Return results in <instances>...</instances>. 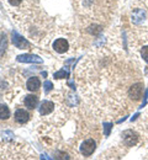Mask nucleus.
<instances>
[{"label":"nucleus","instance_id":"nucleus-1","mask_svg":"<svg viewBox=\"0 0 148 160\" xmlns=\"http://www.w3.org/2000/svg\"><path fill=\"white\" fill-rule=\"evenodd\" d=\"M96 149V143L94 139H86L80 145V153L84 157H90Z\"/></svg>","mask_w":148,"mask_h":160},{"label":"nucleus","instance_id":"nucleus-2","mask_svg":"<svg viewBox=\"0 0 148 160\" xmlns=\"http://www.w3.org/2000/svg\"><path fill=\"white\" fill-rule=\"evenodd\" d=\"M122 140L127 147H133L138 142V134L136 132H133L132 129H127L122 133Z\"/></svg>","mask_w":148,"mask_h":160},{"label":"nucleus","instance_id":"nucleus-3","mask_svg":"<svg viewBox=\"0 0 148 160\" xmlns=\"http://www.w3.org/2000/svg\"><path fill=\"white\" fill-rule=\"evenodd\" d=\"M11 37H13V42H14V44L19 48V49H30V43H28V41L26 40L25 37H22L20 36L18 32H15V31H13V33H11Z\"/></svg>","mask_w":148,"mask_h":160},{"label":"nucleus","instance_id":"nucleus-4","mask_svg":"<svg viewBox=\"0 0 148 160\" xmlns=\"http://www.w3.org/2000/svg\"><path fill=\"white\" fill-rule=\"evenodd\" d=\"M142 94H143V85L141 82H137V84H133L130 90H128V96L135 101H138L142 98Z\"/></svg>","mask_w":148,"mask_h":160},{"label":"nucleus","instance_id":"nucleus-5","mask_svg":"<svg viewBox=\"0 0 148 160\" xmlns=\"http://www.w3.org/2000/svg\"><path fill=\"white\" fill-rule=\"evenodd\" d=\"M53 49L59 53V54H63L65 52H68L69 49V43L65 38H58L53 42Z\"/></svg>","mask_w":148,"mask_h":160},{"label":"nucleus","instance_id":"nucleus-6","mask_svg":"<svg viewBox=\"0 0 148 160\" xmlns=\"http://www.w3.org/2000/svg\"><path fill=\"white\" fill-rule=\"evenodd\" d=\"M54 102H52V101L49 100H44L41 103V106H40V113L42 115V116H47V115H49L53 110H54Z\"/></svg>","mask_w":148,"mask_h":160},{"label":"nucleus","instance_id":"nucleus-7","mask_svg":"<svg viewBox=\"0 0 148 160\" xmlns=\"http://www.w3.org/2000/svg\"><path fill=\"white\" fill-rule=\"evenodd\" d=\"M15 121L18 122V123H20V124H23V123H26L27 121L30 120V113L27 112V111H25V110H22V108H19V110H16L15 111Z\"/></svg>","mask_w":148,"mask_h":160},{"label":"nucleus","instance_id":"nucleus-8","mask_svg":"<svg viewBox=\"0 0 148 160\" xmlns=\"http://www.w3.org/2000/svg\"><path fill=\"white\" fill-rule=\"evenodd\" d=\"M18 62H22V63H38L41 64L43 60L42 58H40L38 56H33V54H23V56H19Z\"/></svg>","mask_w":148,"mask_h":160},{"label":"nucleus","instance_id":"nucleus-9","mask_svg":"<svg viewBox=\"0 0 148 160\" xmlns=\"http://www.w3.org/2000/svg\"><path fill=\"white\" fill-rule=\"evenodd\" d=\"M145 19H146V12H145L142 9H136V10H133V12H132V22H133V23L138 25V23L143 22Z\"/></svg>","mask_w":148,"mask_h":160},{"label":"nucleus","instance_id":"nucleus-10","mask_svg":"<svg viewBox=\"0 0 148 160\" xmlns=\"http://www.w3.org/2000/svg\"><path fill=\"white\" fill-rule=\"evenodd\" d=\"M40 86H41V81L36 77L30 78V79L27 80V82H26V88H27L28 91H37L40 89Z\"/></svg>","mask_w":148,"mask_h":160},{"label":"nucleus","instance_id":"nucleus-11","mask_svg":"<svg viewBox=\"0 0 148 160\" xmlns=\"http://www.w3.org/2000/svg\"><path fill=\"white\" fill-rule=\"evenodd\" d=\"M37 102H38V98L36 95H27V96H25V100H23L25 106L28 108H35Z\"/></svg>","mask_w":148,"mask_h":160},{"label":"nucleus","instance_id":"nucleus-12","mask_svg":"<svg viewBox=\"0 0 148 160\" xmlns=\"http://www.w3.org/2000/svg\"><path fill=\"white\" fill-rule=\"evenodd\" d=\"M10 117V110L6 105H0V120H8Z\"/></svg>","mask_w":148,"mask_h":160},{"label":"nucleus","instance_id":"nucleus-13","mask_svg":"<svg viewBox=\"0 0 148 160\" xmlns=\"http://www.w3.org/2000/svg\"><path fill=\"white\" fill-rule=\"evenodd\" d=\"M56 79H62V78H68L69 77V72L65 69H62V70H59V72H57V73H54V75H53Z\"/></svg>","mask_w":148,"mask_h":160},{"label":"nucleus","instance_id":"nucleus-14","mask_svg":"<svg viewBox=\"0 0 148 160\" xmlns=\"http://www.w3.org/2000/svg\"><path fill=\"white\" fill-rule=\"evenodd\" d=\"M111 128H112V123H109V122H105V123H104V134H105L106 137L110 136Z\"/></svg>","mask_w":148,"mask_h":160},{"label":"nucleus","instance_id":"nucleus-15","mask_svg":"<svg viewBox=\"0 0 148 160\" xmlns=\"http://www.w3.org/2000/svg\"><path fill=\"white\" fill-rule=\"evenodd\" d=\"M43 86H44V91H46V92H48V91H51V90L53 89V84H52L49 80H46L44 84H43Z\"/></svg>","mask_w":148,"mask_h":160},{"label":"nucleus","instance_id":"nucleus-16","mask_svg":"<svg viewBox=\"0 0 148 160\" xmlns=\"http://www.w3.org/2000/svg\"><path fill=\"white\" fill-rule=\"evenodd\" d=\"M141 54H142V58L148 63V46H146V47H143V48H142Z\"/></svg>","mask_w":148,"mask_h":160},{"label":"nucleus","instance_id":"nucleus-17","mask_svg":"<svg viewBox=\"0 0 148 160\" xmlns=\"http://www.w3.org/2000/svg\"><path fill=\"white\" fill-rule=\"evenodd\" d=\"M138 116H140V113H136V115H135V116H133V117L131 118V121H132V122H133V121H136V120H137V117H138Z\"/></svg>","mask_w":148,"mask_h":160}]
</instances>
